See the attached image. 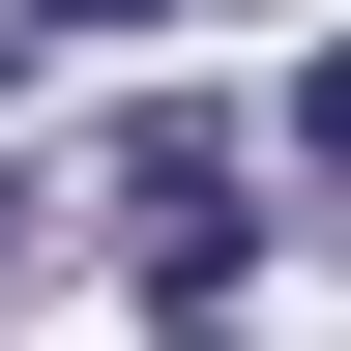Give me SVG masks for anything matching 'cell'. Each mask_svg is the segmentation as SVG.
Instances as JSON below:
<instances>
[{"label": "cell", "instance_id": "obj_1", "mask_svg": "<svg viewBox=\"0 0 351 351\" xmlns=\"http://www.w3.org/2000/svg\"><path fill=\"white\" fill-rule=\"evenodd\" d=\"M293 147H322V176H351V29H322V59H293Z\"/></svg>", "mask_w": 351, "mask_h": 351}, {"label": "cell", "instance_id": "obj_2", "mask_svg": "<svg viewBox=\"0 0 351 351\" xmlns=\"http://www.w3.org/2000/svg\"><path fill=\"white\" fill-rule=\"evenodd\" d=\"M29 29H176V0H29Z\"/></svg>", "mask_w": 351, "mask_h": 351}]
</instances>
